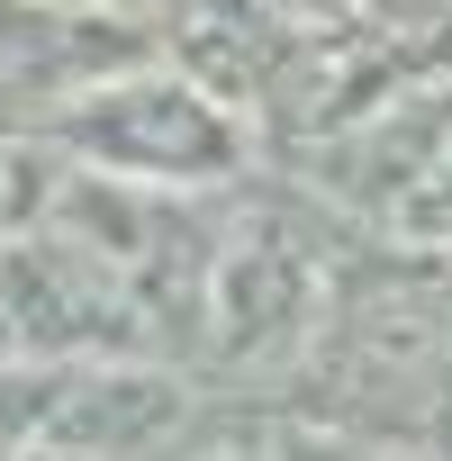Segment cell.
<instances>
[{"label":"cell","instance_id":"cell-1","mask_svg":"<svg viewBox=\"0 0 452 461\" xmlns=\"http://www.w3.org/2000/svg\"><path fill=\"white\" fill-rule=\"evenodd\" d=\"M37 136L73 172H109V181H136V190H190V199L245 190V172H254L245 109L199 64H163V55H136V64L64 91Z\"/></svg>","mask_w":452,"mask_h":461},{"label":"cell","instance_id":"cell-2","mask_svg":"<svg viewBox=\"0 0 452 461\" xmlns=\"http://www.w3.org/2000/svg\"><path fill=\"white\" fill-rule=\"evenodd\" d=\"M335 308V254L317 226L290 208H236L208 254V299H199V353L236 380H281L308 371L317 326Z\"/></svg>","mask_w":452,"mask_h":461},{"label":"cell","instance_id":"cell-3","mask_svg":"<svg viewBox=\"0 0 452 461\" xmlns=\"http://www.w3.org/2000/svg\"><path fill=\"white\" fill-rule=\"evenodd\" d=\"M0 461H82V452H64V443H19V452H0Z\"/></svg>","mask_w":452,"mask_h":461},{"label":"cell","instance_id":"cell-4","mask_svg":"<svg viewBox=\"0 0 452 461\" xmlns=\"http://www.w3.org/2000/svg\"><path fill=\"white\" fill-rule=\"evenodd\" d=\"M371 461H434V452H416V443H371Z\"/></svg>","mask_w":452,"mask_h":461}]
</instances>
